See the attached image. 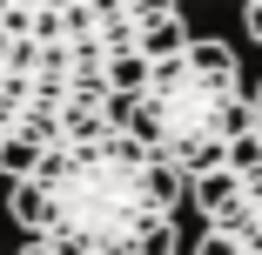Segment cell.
I'll return each mask as SVG.
<instances>
[{
    "instance_id": "cell-2",
    "label": "cell",
    "mask_w": 262,
    "mask_h": 255,
    "mask_svg": "<svg viewBox=\"0 0 262 255\" xmlns=\"http://www.w3.org/2000/svg\"><path fill=\"white\" fill-rule=\"evenodd\" d=\"M7 208L27 242L61 255H175L182 175L121 121H101L20 168Z\"/></svg>"
},
{
    "instance_id": "cell-1",
    "label": "cell",
    "mask_w": 262,
    "mask_h": 255,
    "mask_svg": "<svg viewBox=\"0 0 262 255\" xmlns=\"http://www.w3.org/2000/svg\"><path fill=\"white\" fill-rule=\"evenodd\" d=\"M188 0H0V175L121 121L141 74L188 40Z\"/></svg>"
},
{
    "instance_id": "cell-5",
    "label": "cell",
    "mask_w": 262,
    "mask_h": 255,
    "mask_svg": "<svg viewBox=\"0 0 262 255\" xmlns=\"http://www.w3.org/2000/svg\"><path fill=\"white\" fill-rule=\"evenodd\" d=\"M242 20H249V34L262 40V0H242Z\"/></svg>"
},
{
    "instance_id": "cell-4",
    "label": "cell",
    "mask_w": 262,
    "mask_h": 255,
    "mask_svg": "<svg viewBox=\"0 0 262 255\" xmlns=\"http://www.w3.org/2000/svg\"><path fill=\"white\" fill-rule=\"evenodd\" d=\"M195 255H262V87H249V121L229 141V155L195 175Z\"/></svg>"
},
{
    "instance_id": "cell-3",
    "label": "cell",
    "mask_w": 262,
    "mask_h": 255,
    "mask_svg": "<svg viewBox=\"0 0 262 255\" xmlns=\"http://www.w3.org/2000/svg\"><path fill=\"white\" fill-rule=\"evenodd\" d=\"M242 121H249V87L235 54L222 40H195V34L141 74V87L121 108V128L148 155H162L182 181L215 168L229 141L242 134Z\"/></svg>"
},
{
    "instance_id": "cell-6",
    "label": "cell",
    "mask_w": 262,
    "mask_h": 255,
    "mask_svg": "<svg viewBox=\"0 0 262 255\" xmlns=\"http://www.w3.org/2000/svg\"><path fill=\"white\" fill-rule=\"evenodd\" d=\"M20 255H61V248H47V242H27V248H20Z\"/></svg>"
}]
</instances>
